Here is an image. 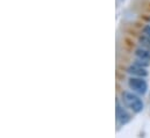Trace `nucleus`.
Returning a JSON list of instances; mask_svg holds the SVG:
<instances>
[{
  "instance_id": "1",
  "label": "nucleus",
  "mask_w": 150,
  "mask_h": 138,
  "mask_svg": "<svg viewBox=\"0 0 150 138\" xmlns=\"http://www.w3.org/2000/svg\"><path fill=\"white\" fill-rule=\"evenodd\" d=\"M122 96V102L126 104L130 110H133L136 114L142 113L144 104L142 101V99H140L139 94L134 93V92H129V91H125L121 94Z\"/></svg>"
},
{
  "instance_id": "7",
  "label": "nucleus",
  "mask_w": 150,
  "mask_h": 138,
  "mask_svg": "<svg viewBox=\"0 0 150 138\" xmlns=\"http://www.w3.org/2000/svg\"><path fill=\"white\" fill-rule=\"evenodd\" d=\"M133 64H135V65H139V66H141V68H144V69H148L150 66V62L149 61H144V59H141V58H136L135 57V61H134V63Z\"/></svg>"
},
{
  "instance_id": "6",
  "label": "nucleus",
  "mask_w": 150,
  "mask_h": 138,
  "mask_svg": "<svg viewBox=\"0 0 150 138\" xmlns=\"http://www.w3.org/2000/svg\"><path fill=\"white\" fill-rule=\"evenodd\" d=\"M139 43L142 48H147V49H150V38L146 35H142L139 37Z\"/></svg>"
},
{
  "instance_id": "5",
  "label": "nucleus",
  "mask_w": 150,
  "mask_h": 138,
  "mask_svg": "<svg viewBox=\"0 0 150 138\" xmlns=\"http://www.w3.org/2000/svg\"><path fill=\"white\" fill-rule=\"evenodd\" d=\"M135 57L136 58H141V59H144V61H149L150 62V49L147 48H137L135 50Z\"/></svg>"
},
{
  "instance_id": "3",
  "label": "nucleus",
  "mask_w": 150,
  "mask_h": 138,
  "mask_svg": "<svg viewBox=\"0 0 150 138\" xmlns=\"http://www.w3.org/2000/svg\"><path fill=\"white\" fill-rule=\"evenodd\" d=\"M116 120H117V122H119L120 125H125V124H127L132 120L130 114L126 110L125 107H122L120 104L119 101L116 102Z\"/></svg>"
},
{
  "instance_id": "2",
  "label": "nucleus",
  "mask_w": 150,
  "mask_h": 138,
  "mask_svg": "<svg viewBox=\"0 0 150 138\" xmlns=\"http://www.w3.org/2000/svg\"><path fill=\"white\" fill-rule=\"evenodd\" d=\"M128 86L134 93L139 95H144L148 92V82L141 77H130L128 79Z\"/></svg>"
},
{
  "instance_id": "8",
  "label": "nucleus",
  "mask_w": 150,
  "mask_h": 138,
  "mask_svg": "<svg viewBox=\"0 0 150 138\" xmlns=\"http://www.w3.org/2000/svg\"><path fill=\"white\" fill-rule=\"evenodd\" d=\"M142 33H143V35L148 36V37L150 38V25H147V26H144V27H143Z\"/></svg>"
},
{
  "instance_id": "4",
  "label": "nucleus",
  "mask_w": 150,
  "mask_h": 138,
  "mask_svg": "<svg viewBox=\"0 0 150 138\" xmlns=\"http://www.w3.org/2000/svg\"><path fill=\"white\" fill-rule=\"evenodd\" d=\"M126 71H127L128 74H130V77H141V78H146V77H148L147 69L141 68V66L135 65V64L129 65V66L126 69Z\"/></svg>"
}]
</instances>
